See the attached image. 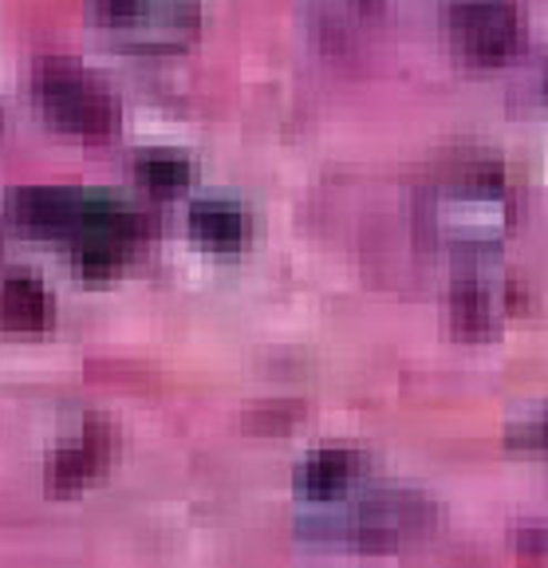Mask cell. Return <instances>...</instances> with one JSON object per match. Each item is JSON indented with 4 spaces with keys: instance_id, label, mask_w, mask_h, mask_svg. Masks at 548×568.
Instances as JSON below:
<instances>
[{
    "instance_id": "obj_5",
    "label": "cell",
    "mask_w": 548,
    "mask_h": 568,
    "mask_svg": "<svg viewBox=\"0 0 548 568\" xmlns=\"http://www.w3.org/2000/svg\"><path fill=\"white\" fill-rule=\"evenodd\" d=\"M446 20L458 48L478 63H501L521 48L517 0H454Z\"/></svg>"
},
{
    "instance_id": "obj_1",
    "label": "cell",
    "mask_w": 548,
    "mask_h": 568,
    "mask_svg": "<svg viewBox=\"0 0 548 568\" xmlns=\"http://www.w3.org/2000/svg\"><path fill=\"white\" fill-rule=\"evenodd\" d=\"M434 233L454 245H489L514 222V205L505 194V170L497 159L458 162L430 194Z\"/></svg>"
},
{
    "instance_id": "obj_8",
    "label": "cell",
    "mask_w": 548,
    "mask_h": 568,
    "mask_svg": "<svg viewBox=\"0 0 548 568\" xmlns=\"http://www.w3.org/2000/svg\"><path fill=\"white\" fill-rule=\"evenodd\" d=\"M355 474H359V454L347 450V446H319L296 470V489L308 497L312 506H324L352 486Z\"/></svg>"
},
{
    "instance_id": "obj_14",
    "label": "cell",
    "mask_w": 548,
    "mask_h": 568,
    "mask_svg": "<svg viewBox=\"0 0 548 568\" xmlns=\"http://www.w3.org/2000/svg\"><path fill=\"white\" fill-rule=\"evenodd\" d=\"M545 443H548V418H545Z\"/></svg>"
},
{
    "instance_id": "obj_7",
    "label": "cell",
    "mask_w": 548,
    "mask_h": 568,
    "mask_svg": "<svg viewBox=\"0 0 548 568\" xmlns=\"http://www.w3.org/2000/svg\"><path fill=\"white\" fill-rule=\"evenodd\" d=\"M88 194L80 190H60V186H32L12 194V217L24 230L48 233V237H71L80 225V213Z\"/></svg>"
},
{
    "instance_id": "obj_6",
    "label": "cell",
    "mask_w": 548,
    "mask_h": 568,
    "mask_svg": "<svg viewBox=\"0 0 548 568\" xmlns=\"http://www.w3.org/2000/svg\"><path fill=\"white\" fill-rule=\"evenodd\" d=\"M142 222L131 205L115 202V197L88 194L80 213V225L71 233L75 257L88 273H111L119 261L131 253V245L139 241Z\"/></svg>"
},
{
    "instance_id": "obj_3",
    "label": "cell",
    "mask_w": 548,
    "mask_h": 568,
    "mask_svg": "<svg viewBox=\"0 0 548 568\" xmlns=\"http://www.w3.org/2000/svg\"><path fill=\"white\" fill-rule=\"evenodd\" d=\"M35 103L44 106L60 131L80 134V139H111L119 131V103L103 83L80 68L75 60H44L32 75Z\"/></svg>"
},
{
    "instance_id": "obj_9",
    "label": "cell",
    "mask_w": 548,
    "mask_h": 568,
    "mask_svg": "<svg viewBox=\"0 0 548 568\" xmlns=\"http://www.w3.org/2000/svg\"><path fill=\"white\" fill-rule=\"evenodd\" d=\"M52 320V296L35 276H9L0 284V328L35 332Z\"/></svg>"
},
{
    "instance_id": "obj_11",
    "label": "cell",
    "mask_w": 548,
    "mask_h": 568,
    "mask_svg": "<svg viewBox=\"0 0 548 568\" xmlns=\"http://www.w3.org/2000/svg\"><path fill=\"white\" fill-rule=\"evenodd\" d=\"M106 450H111V435H106L103 426L91 423L75 443H68L52 462V481L60 489L71 486H83L91 474H99V466L106 462Z\"/></svg>"
},
{
    "instance_id": "obj_12",
    "label": "cell",
    "mask_w": 548,
    "mask_h": 568,
    "mask_svg": "<svg viewBox=\"0 0 548 568\" xmlns=\"http://www.w3.org/2000/svg\"><path fill=\"white\" fill-rule=\"evenodd\" d=\"M450 316L461 336H469V339L489 336L497 324V301H494V293H489V284L478 281V276H461L450 293Z\"/></svg>"
},
{
    "instance_id": "obj_13",
    "label": "cell",
    "mask_w": 548,
    "mask_h": 568,
    "mask_svg": "<svg viewBox=\"0 0 548 568\" xmlns=\"http://www.w3.org/2000/svg\"><path fill=\"white\" fill-rule=\"evenodd\" d=\"M139 182L151 194H174V190H186L190 182V162L174 151H151L139 159Z\"/></svg>"
},
{
    "instance_id": "obj_4",
    "label": "cell",
    "mask_w": 548,
    "mask_h": 568,
    "mask_svg": "<svg viewBox=\"0 0 548 568\" xmlns=\"http://www.w3.org/2000/svg\"><path fill=\"white\" fill-rule=\"evenodd\" d=\"M430 497L415 494V489H379V494H367L363 501L347 506L332 529L339 537H352L355 545H367V549H395V545L430 529Z\"/></svg>"
},
{
    "instance_id": "obj_10",
    "label": "cell",
    "mask_w": 548,
    "mask_h": 568,
    "mask_svg": "<svg viewBox=\"0 0 548 568\" xmlns=\"http://www.w3.org/2000/svg\"><path fill=\"white\" fill-rule=\"evenodd\" d=\"M190 230L202 245L217 248V253H233V248L245 241V213L237 202H225V197H205L190 210Z\"/></svg>"
},
{
    "instance_id": "obj_2",
    "label": "cell",
    "mask_w": 548,
    "mask_h": 568,
    "mask_svg": "<svg viewBox=\"0 0 548 568\" xmlns=\"http://www.w3.org/2000/svg\"><path fill=\"white\" fill-rule=\"evenodd\" d=\"M91 24L126 52L166 55L202 28V0H88Z\"/></svg>"
}]
</instances>
